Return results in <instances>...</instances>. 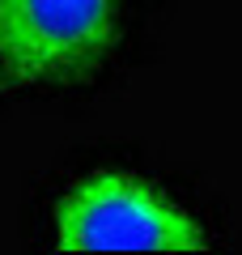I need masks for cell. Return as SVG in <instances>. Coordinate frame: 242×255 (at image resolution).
I'll return each instance as SVG.
<instances>
[{
  "mask_svg": "<svg viewBox=\"0 0 242 255\" xmlns=\"http://www.w3.org/2000/svg\"><path fill=\"white\" fill-rule=\"evenodd\" d=\"M115 47V0H0V81L72 85Z\"/></svg>",
  "mask_w": 242,
  "mask_h": 255,
  "instance_id": "obj_2",
  "label": "cell"
},
{
  "mask_svg": "<svg viewBox=\"0 0 242 255\" xmlns=\"http://www.w3.org/2000/svg\"><path fill=\"white\" fill-rule=\"evenodd\" d=\"M55 247L85 251H204L208 234L187 209L127 170H98L55 204Z\"/></svg>",
  "mask_w": 242,
  "mask_h": 255,
  "instance_id": "obj_1",
  "label": "cell"
}]
</instances>
